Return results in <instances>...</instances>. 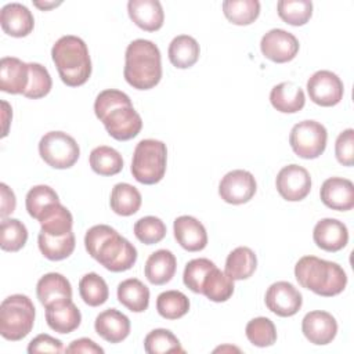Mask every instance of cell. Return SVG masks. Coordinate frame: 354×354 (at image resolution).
I'll use <instances>...</instances> for the list:
<instances>
[{
  "label": "cell",
  "mask_w": 354,
  "mask_h": 354,
  "mask_svg": "<svg viewBox=\"0 0 354 354\" xmlns=\"http://www.w3.org/2000/svg\"><path fill=\"white\" fill-rule=\"evenodd\" d=\"M94 112L108 134L118 141L131 140L142 129L141 116L134 109L130 97L120 90H102L94 101Z\"/></svg>",
  "instance_id": "1"
},
{
  "label": "cell",
  "mask_w": 354,
  "mask_h": 354,
  "mask_svg": "<svg viewBox=\"0 0 354 354\" xmlns=\"http://www.w3.org/2000/svg\"><path fill=\"white\" fill-rule=\"evenodd\" d=\"M87 253L108 271L122 272L130 270L137 261V249L115 228L98 224L84 235Z\"/></svg>",
  "instance_id": "2"
},
{
  "label": "cell",
  "mask_w": 354,
  "mask_h": 354,
  "mask_svg": "<svg viewBox=\"0 0 354 354\" xmlns=\"http://www.w3.org/2000/svg\"><path fill=\"white\" fill-rule=\"evenodd\" d=\"M123 75L133 88H153L162 79V58L158 46L147 39L133 40L126 48Z\"/></svg>",
  "instance_id": "3"
},
{
  "label": "cell",
  "mask_w": 354,
  "mask_h": 354,
  "mask_svg": "<svg viewBox=\"0 0 354 354\" xmlns=\"http://www.w3.org/2000/svg\"><path fill=\"white\" fill-rule=\"evenodd\" d=\"M295 277L301 288L324 297L342 293L347 285V275L337 263L315 256L299 259L295 266Z\"/></svg>",
  "instance_id": "4"
},
{
  "label": "cell",
  "mask_w": 354,
  "mask_h": 354,
  "mask_svg": "<svg viewBox=\"0 0 354 354\" xmlns=\"http://www.w3.org/2000/svg\"><path fill=\"white\" fill-rule=\"evenodd\" d=\"M51 58L61 80L69 87L82 86L91 76L87 44L77 36L65 35L59 37L51 48Z\"/></svg>",
  "instance_id": "5"
},
{
  "label": "cell",
  "mask_w": 354,
  "mask_h": 354,
  "mask_svg": "<svg viewBox=\"0 0 354 354\" xmlns=\"http://www.w3.org/2000/svg\"><path fill=\"white\" fill-rule=\"evenodd\" d=\"M36 310L26 295H11L0 306V335L11 342L26 337L35 324Z\"/></svg>",
  "instance_id": "6"
},
{
  "label": "cell",
  "mask_w": 354,
  "mask_h": 354,
  "mask_svg": "<svg viewBox=\"0 0 354 354\" xmlns=\"http://www.w3.org/2000/svg\"><path fill=\"white\" fill-rule=\"evenodd\" d=\"M167 148L163 141L147 138L141 140L133 152L131 174L133 177L145 185L159 183L166 173Z\"/></svg>",
  "instance_id": "7"
},
{
  "label": "cell",
  "mask_w": 354,
  "mask_h": 354,
  "mask_svg": "<svg viewBox=\"0 0 354 354\" xmlns=\"http://www.w3.org/2000/svg\"><path fill=\"white\" fill-rule=\"evenodd\" d=\"M40 158L53 169H69L79 156L80 148L76 140L64 131H48L39 141Z\"/></svg>",
  "instance_id": "8"
},
{
  "label": "cell",
  "mask_w": 354,
  "mask_h": 354,
  "mask_svg": "<svg viewBox=\"0 0 354 354\" xmlns=\"http://www.w3.org/2000/svg\"><path fill=\"white\" fill-rule=\"evenodd\" d=\"M328 141V131L324 124L315 120L296 123L289 134V144L293 152L303 159H315L324 153Z\"/></svg>",
  "instance_id": "9"
},
{
  "label": "cell",
  "mask_w": 354,
  "mask_h": 354,
  "mask_svg": "<svg viewBox=\"0 0 354 354\" xmlns=\"http://www.w3.org/2000/svg\"><path fill=\"white\" fill-rule=\"evenodd\" d=\"M307 93L314 104L319 106H335L343 98L344 86L336 73L322 69L308 77Z\"/></svg>",
  "instance_id": "10"
},
{
  "label": "cell",
  "mask_w": 354,
  "mask_h": 354,
  "mask_svg": "<svg viewBox=\"0 0 354 354\" xmlns=\"http://www.w3.org/2000/svg\"><path fill=\"white\" fill-rule=\"evenodd\" d=\"M257 189L254 176L242 169L228 171L218 184V195L230 205H242L249 202Z\"/></svg>",
  "instance_id": "11"
},
{
  "label": "cell",
  "mask_w": 354,
  "mask_h": 354,
  "mask_svg": "<svg viewBox=\"0 0 354 354\" xmlns=\"http://www.w3.org/2000/svg\"><path fill=\"white\" fill-rule=\"evenodd\" d=\"M278 194L289 202L303 201L311 191V177L307 169L299 165H288L282 167L275 178Z\"/></svg>",
  "instance_id": "12"
},
{
  "label": "cell",
  "mask_w": 354,
  "mask_h": 354,
  "mask_svg": "<svg viewBox=\"0 0 354 354\" xmlns=\"http://www.w3.org/2000/svg\"><path fill=\"white\" fill-rule=\"evenodd\" d=\"M264 301L271 313L279 317H292L301 308L303 296L290 282L278 281L270 285Z\"/></svg>",
  "instance_id": "13"
},
{
  "label": "cell",
  "mask_w": 354,
  "mask_h": 354,
  "mask_svg": "<svg viewBox=\"0 0 354 354\" xmlns=\"http://www.w3.org/2000/svg\"><path fill=\"white\" fill-rule=\"evenodd\" d=\"M260 50L267 59L277 64H285L297 55L299 40L290 32L275 28L261 37Z\"/></svg>",
  "instance_id": "14"
},
{
  "label": "cell",
  "mask_w": 354,
  "mask_h": 354,
  "mask_svg": "<svg viewBox=\"0 0 354 354\" xmlns=\"http://www.w3.org/2000/svg\"><path fill=\"white\" fill-rule=\"evenodd\" d=\"M301 332L310 343L325 346L336 337L337 322L328 311H310L301 321Z\"/></svg>",
  "instance_id": "15"
},
{
  "label": "cell",
  "mask_w": 354,
  "mask_h": 354,
  "mask_svg": "<svg viewBox=\"0 0 354 354\" xmlns=\"http://www.w3.org/2000/svg\"><path fill=\"white\" fill-rule=\"evenodd\" d=\"M322 203L339 212H347L354 207V185L350 180L343 177L326 178L319 189Z\"/></svg>",
  "instance_id": "16"
},
{
  "label": "cell",
  "mask_w": 354,
  "mask_h": 354,
  "mask_svg": "<svg viewBox=\"0 0 354 354\" xmlns=\"http://www.w3.org/2000/svg\"><path fill=\"white\" fill-rule=\"evenodd\" d=\"M47 325L58 333H71L82 322L80 310L72 299H59L46 306Z\"/></svg>",
  "instance_id": "17"
},
{
  "label": "cell",
  "mask_w": 354,
  "mask_h": 354,
  "mask_svg": "<svg viewBox=\"0 0 354 354\" xmlns=\"http://www.w3.org/2000/svg\"><path fill=\"white\" fill-rule=\"evenodd\" d=\"M174 238L188 252L203 250L207 245V232L203 224L192 216H180L173 223Z\"/></svg>",
  "instance_id": "18"
},
{
  "label": "cell",
  "mask_w": 354,
  "mask_h": 354,
  "mask_svg": "<svg viewBox=\"0 0 354 354\" xmlns=\"http://www.w3.org/2000/svg\"><path fill=\"white\" fill-rule=\"evenodd\" d=\"M0 25L4 33L12 37L28 36L35 26L32 11L21 3H8L0 11Z\"/></svg>",
  "instance_id": "19"
},
{
  "label": "cell",
  "mask_w": 354,
  "mask_h": 354,
  "mask_svg": "<svg viewBox=\"0 0 354 354\" xmlns=\"http://www.w3.org/2000/svg\"><path fill=\"white\" fill-rule=\"evenodd\" d=\"M313 239L325 252H339L348 242V230L336 218H322L314 227Z\"/></svg>",
  "instance_id": "20"
},
{
  "label": "cell",
  "mask_w": 354,
  "mask_h": 354,
  "mask_svg": "<svg viewBox=\"0 0 354 354\" xmlns=\"http://www.w3.org/2000/svg\"><path fill=\"white\" fill-rule=\"evenodd\" d=\"M29 83V64L15 57H4L0 61V90L8 94L25 93Z\"/></svg>",
  "instance_id": "21"
},
{
  "label": "cell",
  "mask_w": 354,
  "mask_h": 354,
  "mask_svg": "<svg viewBox=\"0 0 354 354\" xmlns=\"http://www.w3.org/2000/svg\"><path fill=\"white\" fill-rule=\"evenodd\" d=\"M95 332L109 343H120L130 333V319L116 308H108L100 313L94 321Z\"/></svg>",
  "instance_id": "22"
},
{
  "label": "cell",
  "mask_w": 354,
  "mask_h": 354,
  "mask_svg": "<svg viewBox=\"0 0 354 354\" xmlns=\"http://www.w3.org/2000/svg\"><path fill=\"white\" fill-rule=\"evenodd\" d=\"M127 12L130 19L142 30L155 32L163 26L165 12L158 0H130Z\"/></svg>",
  "instance_id": "23"
},
{
  "label": "cell",
  "mask_w": 354,
  "mask_h": 354,
  "mask_svg": "<svg viewBox=\"0 0 354 354\" xmlns=\"http://www.w3.org/2000/svg\"><path fill=\"white\" fill-rule=\"evenodd\" d=\"M271 105L282 113H296L304 108L306 95L295 82H282L271 88Z\"/></svg>",
  "instance_id": "24"
},
{
  "label": "cell",
  "mask_w": 354,
  "mask_h": 354,
  "mask_svg": "<svg viewBox=\"0 0 354 354\" xmlns=\"http://www.w3.org/2000/svg\"><path fill=\"white\" fill-rule=\"evenodd\" d=\"M176 268V256L167 249H159L147 259L144 272L152 285H165L173 279Z\"/></svg>",
  "instance_id": "25"
},
{
  "label": "cell",
  "mask_w": 354,
  "mask_h": 354,
  "mask_svg": "<svg viewBox=\"0 0 354 354\" xmlns=\"http://www.w3.org/2000/svg\"><path fill=\"white\" fill-rule=\"evenodd\" d=\"M36 295L39 301L46 307L59 299H72V286L62 274L48 272L37 281Z\"/></svg>",
  "instance_id": "26"
},
{
  "label": "cell",
  "mask_w": 354,
  "mask_h": 354,
  "mask_svg": "<svg viewBox=\"0 0 354 354\" xmlns=\"http://www.w3.org/2000/svg\"><path fill=\"white\" fill-rule=\"evenodd\" d=\"M37 221L40 223V227H41L40 231L51 236L65 235L72 231V225H73L72 213L64 205H61V202L50 205L40 214Z\"/></svg>",
  "instance_id": "27"
},
{
  "label": "cell",
  "mask_w": 354,
  "mask_h": 354,
  "mask_svg": "<svg viewBox=\"0 0 354 354\" xmlns=\"http://www.w3.org/2000/svg\"><path fill=\"white\" fill-rule=\"evenodd\" d=\"M201 48L198 41L188 35H178L176 36L167 50L169 59L173 66L178 69H187L196 64L199 59Z\"/></svg>",
  "instance_id": "28"
},
{
  "label": "cell",
  "mask_w": 354,
  "mask_h": 354,
  "mask_svg": "<svg viewBox=\"0 0 354 354\" xmlns=\"http://www.w3.org/2000/svg\"><path fill=\"white\" fill-rule=\"evenodd\" d=\"M118 300L133 313H142L149 306V289L137 278H129L118 285Z\"/></svg>",
  "instance_id": "29"
},
{
  "label": "cell",
  "mask_w": 354,
  "mask_h": 354,
  "mask_svg": "<svg viewBox=\"0 0 354 354\" xmlns=\"http://www.w3.org/2000/svg\"><path fill=\"white\" fill-rule=\"evenodd\" d=\"M257 267V257L248 246L235 248L225 260V272L234 281L250 278Z\"/></svg>",
  "instance_id": "30"
},
{
  "label": "cell",
  "mask_w": 354,
  "mask_h": 354,
  "mask_svg": "<svg viewBox=\"0 0 354 354\" xmlns=\"http://www.w3.org/2000/svg\"><path fill=\"white\" fill-rule=\"evenodd\" d=\"M141 194L140 191L127 183H118L111 191L109 205L111 209L119 216H131L138 212L141 206Z\"/></svg>",
  "instance_id": "31"
},
{
  "label": "cell",
  "mask_w": 354,
  "mask_h": 354,
  "mask_svg": "<svg viewBox=\"0 0 354 354\" xmlns=\"http://www.w3.org/2000/svg\"><path fill=\"white\" fill-rule=\"evenodd\" d=\"M37 245L41 254L46 259L58 261L69 257L73 253L76 241H75V234L72 231L61 236H51L40 231L37 236Z\"/></svg>",
  "instance_id": "32"
},
{
  "label": "cell",
  "mask_w": 354,
  "mask_h": 354,
  "mask_svg": "<svg viewBox=\"0 0 354 354\" xmlns=\"http://www.w3.org/2000/svg\"><path fill=\"white\" fill-rule=\"evenodd\" d=\"M234 279L225 272L213 267L202 285V295H205L209 300L221 303L227 301L234 293Z\"/></svg>",
  "instance_id": "33"
},
{
  "label": "cell",
  "mask_w": 354,
  "mask_h": 354,
  "mask_svg": "<svg viewBox=\"0 0 354 354\" xmlns=\"http://www.w3.org/2000/svg\"><path fill=\"white\" fill-rule=\"evenodd\" d=\"M90 166L100 176H115L123 169L122 155L112 147L100 145L90 152Z\"/></svg>",
  "instance_id": "34"
},
{
  "label": "cell",
  "mask_w": 354,
  "mask_h": 354,
  "mask_svg": "<svg viewBox=\"0 0 354 354\" xmlns=\"http://www.w3.org/2000/svg\"><path fill=\"white\" fill-rule=\"evenodd\" d=\"M224 17L234 25H250L260 15V1L257 0H225L221 4Z\"/></svg>",
  "instance_id": "35"
},
{
  "label": "cell",
  "mask_w": 354,
  "mask_h": 354,
  "mask_svg": "<svg viewBox=\"0 0 354 354\" xmlns=\"http://www.w3.org/2000/svg\"><path fill=\"white\" fill-rule=\"evenodd\" d=\"M79 293L83 301L90 307H98L109 297L108 285L97 272H88L80 278Z\"/></svg>",
  "instance_id": "36"
},
{
  "label": "cell",
  "mask_w": 354,
  "mask_h": 354,
  "mask_svg": "<svg viewBox=\"0 0 354 354\" xmlns=\"http://www.w3.org/2000/svg\"><path fill=\"white\" fill-rule=\"evenodd\" d=\"M28 241V230L18 218H3L0 224V248L6 252L21 250Z\"/></svg>",
  "instance_id": "37"
},
{
  "label": "cell",
  "mask_w": 354,
  "mask_h": 354,
  "mask_svg": "<svg viewBox=\"0 0 354 354\" xmlns=\"http://www.w3.org/2000/svg\"><path fill=\"white\" fill-rule=\"evenodd\" d=\"M156 310L166 319H178L188 313L189 299L180 290H166L158 296Z\"/></svg>",
  "instance_id": "38"
},
{
  "label": "cell",
  "mask_w": 354,
  "mask_h": 354,
  "mask_svg": "<svg viewBox=\"0 0 354 354\" xmlns=\"http://www.w3.org/2000/svg\"><path fill=\"white\" fill-rule=\"evenodd\" d=\"M144 348L148 354H169L184 353L180 340L169 329L158 328L151 330L144 339Z\"/></svg>",
  "instance_id": "39"
},
{
  "label": "cell",
  "mask_w": 354,
  "mask_h": 354,
  "mask_svg": "<svg viewBox=\"0 0 354 354\" xmlns=\"http://www.w3.org/2000/svg\"><path fill=\"white\" fill-rule=\"evenodd\" d=\"M277 11L283 22L292 26H301L313 15V3L310 0H279Z\"/></svg>",
  "instance_id": "40"
},
{
  "label": "cell",
  "mask_w": 354,
  "mask_h": 354,
  "mask_svg": "<svg viewBox=\"0 0 354 354\" xmlns=\"http://www.w3.org/2000/svg\"><path fill=\"white\" fill-rule=\"evenodd\" d=\"M248 340L256 347H270L277 342V328L267 317H257L246 324Z\"/></svg>",
  "instance_id": "41"
},
{
  "label": "cell",
  "mask_w": 354,
  "mask_h": 354,
  "mask_svg": "<svg viewBox=\"0 0 354 354\" xmlns=\"http://www.w3.org/2000/svg\"><path fill=\"white\" fill-rule=\"evenodd\" d=\"M58 194L48 185L40 184L32 187L25 198V206L30 217L39 218L40 214L53 203H58Z\"/></svg>",
  "instance_id": "42"
},
{
  "label": "cell",
  "mask_w": 354,
  "mask_h": 354,
  "mask_svg": "<svg viewBox=\"0 0 354 354\" xmlns=\"http://www.w3.org/2000/svg\"><path fill=\"white\" fill-rule=\"evenodd\" d=\"M53 87L51 76L46 66L37 62H29V83L24 93L26 98L39 100L46 97Z\"/></svg>",
  "instance_id": "43"
},
{
  "label": "cell",
  "mask_w": 354,
  "mask_h": 354,
  "mask_svg": "<svg viewBox=\"0 0 354 354\" xmlns=\"http://www.w3.org/2000/svg\"><path fill=\"white\" fill-rule=\"evenodd\" d=\"M134 235L144 245H153L166 236V225L159 217L145 216L136 221Z\"/></svg>",
  "instance_id": "44"
},
{
  "label": "cell",
  "mask_w": 354,
  "mask_h": 354,
  "mask_svg": "<svg viewBox=\"0 0 354 354\" xmlns=\"http://www.w3.org/2000/svg\"><path fill=\"white\" fill-rule=\"evenodd\" d=\"M216 267V264L205 257L194 259L187 263L183 274L184 285L194 293H202V285L207 272Z\"/></svg>",
  "instance_id": "45"
},
{
  "label": "cell",
  "mask_w": 354,
  "mask_h": 354,
  "mask_svg": "<svg viewBox=\"0 0 354 354\" xmlns=\"http://www.w3.org/2000/svg\"><path fill=\"white\" fill-rule=\"evenodd\" d=\"M335 155L340 165L353 166L354 165V130H343L335 142Z\"/></svg>",
  "instance_id": "46"
},
{
  "label": "cell",
  "mask_w": 354,
  "mask_h": 354,
  "mask_svg": "<svg viewBox=\"0 0 354 354\" xmlns=\"http://www.w3.org/2000/svg\"><path fill=\"white\" fill-rule=\"evenodd\" d=\"M64 346L59 339H55L47 333L37 335L35 339H32L28 344V353H62Z\"/></svg>",
  "instance_id": "47"
},
{
  "label": "cell",
  "mask_w": 354,
  "mask_h": 354,
  "mask_svg": "<svg viewBox=\"0 0 354 354\" xmlns=\"http://www.w3.org/2000/svg\"><path fill=\"white\" fill-rule=\"evenodd\" d=\"M65 353H83V354H102L104 348L100 347L94 340L88 337H80L73 340L66 348Z\"/></svg>",
  "instance_id": "48"
},
{
  "label": "cell",
  "mask_w": 354,
  "mask_h": 354,
  "mask_svg": "<svg viewBox=\"0 0 354 354\" xmlns=\"http://www.w3.org/2000/svg\"><path fill=\"white\" fill-rule=\"evenodd\" d=\"M0 194H1V199H0V216L1 218H6L8 214H11L15 210L17 206V199L14 192L8 188L7 184L1 183L0 184Z\"/></svg>",
  "instance_id": "49"
},
{
  "label": "cell",
  "mask_w": 354,
  "mask_h": 354,
  "mask_svg": "<svg viewBox=\"0 0 354 354\" xmlns=\"http://www.w3.org/2000/svg\"><path fill=\"white\" fill-rule=\"evenodd\" d=\"M1 105H3V134H1V137H6L8 133V124L11 122L12 112H11V106L8 105L7 101H1Z\"/></svg>",
  "instance_id": "50"
},
{
  "label": "cell",
  "mask_w": 354,
  "mask_h": 354,
  "mask_svg": "<svg viewBox=\"0 0 354 354\" xmlns=\"http://www.w3.org/2000/svg\"><path fill=\"white\" fill-rule=\"evenodd\" d=\"M33 4H35L37 8L46 11V10H50V8H54V7L59 6L61 1H33Z\"/></svg>",
  "instance_id": "51"
}]
</instances>
